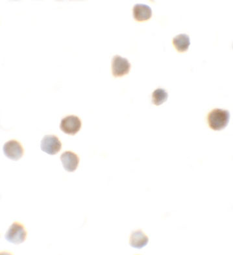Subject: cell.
Segmentation results:
<instances>
[{
	"label": "cell",
	"instance_id": "cell-7",
	"mask_svg": "<svg viewBox=\"0 0 233 255\" xmlns=\"http://www.w3.org/2000/svg\"><path fill=\"white\" fill-rule=\"evenodd\" d=\"M60 161L66 171L69 172H74L77 169L79 163V157L76 153L66 151L60 156Z\"/></svg>",
	"mask_w": 233,
	"mask_h": 255
},
{
	"label": "cell",
	"instance_id": "cell-5",
	"mask_svg": "<svg viewBox=\"0 0 233 255\" xmlns=\"http://www.w3.org/2000/svg\"><path fill=\"white\" fill-rule=\"evenodd\" d=\"M131 65L127 58L114 56L112 61V73L114 77H121L128 74Z\"/></svg>",
	"mask_w": 233,
	"mask_h": 255
},
{
	"label": "cell",
	"instance_id": "cell-8",
	"mask_svg": "<svg viewBox=\"0 0 233 255\" xmlns=\"http://www.w3.org/2000/svg\"><path fill=\"white\" fill-rule=\"evenodd\" d=\"M133 13L134 19L139 22L148 20L152 16V8L145 4H136L134 6Z\"/></svg>",
	"mask_w": 233,
	"mask_h": 255
},
{
	"label": "cell",
	"instance_id": "cell-11",
	"mask_svg": "<svg viewBox=\"0 0 233 255\" xmlns=\"http://www.w3.org/2000/svg\"><path fill=\"white\" fill-rule=\"evenodd\" d=\"M168 97V94L166 90L159 88L152 94V102L155 105L160 106L167 101Z\"/></svg>",
	"mask_w": 233,
	"mask_h": 255
},
{
	"label": "cell",
	"instance_id": "cell-1",
	"mask_svg": "<svg viewBox=\"0 0 233 255\" xmlns=\"http://www.w3.org/2000/svg\"><path fill=\"white\" fill-rule=\"evenodd\" d=\"M230 120V113L228 110L216 109L209 114L207 121L209 127L213 130L220 131L228 126Z\"/></svg>",
	"mask_w": 233,
	"mask_h": 255
},
{
	"label": "cell",
	"instance_id": "cell-6",
	"mask_svg": "<svg viewBox=\"0 0 233 255\" xmlns=\"http://www.w3.org/2000/svg\"><path fill=\"white\" fill-rule=\"evenodd\" d=\"M4 154L7 158L18 161L23 155V148L20 142L16 140H8L3 146Z\"/></svg>",
	"mask_w": 233,
	"mask_h": 255
},
{
	"label": "cell",
	"instance_id": "cell-9",
	"mask_svg": "<svg viewBox=\"0 0 233 255\" xmlns=\"http://www.w3.org/2000/svg\"><path fill=\"white\" fill-rule=\"evenodd\" d=\"M149 243L148 237L141 230L136 231L131 235L129 244L136 249H142Z\"/></svg>",
	"mask_w": 233,
	"mask_h": 255
},
{
	"label": "cell",
	"instance_id": "cell-2",
	"mask_svg": "<svg viewBox=\"0 0 233 255\" xmlns=\"http://www.w3.org/2000/svg\"><path fill=\"white\" fill-rule=\"evenodd\" d=\"M27 232L24 226L18 222H14L5 235L6 241L16 245L25 242Z\"/></svg>",
	"mask_w": 233,
	"mask_h": 255
},
{
	"label": "cell",
	"instance_id": "cell-4",
	"mask_svg": "<svg viewBox=\"0 0 233 255\" xmlns=\"http://www.w3.org/2000/svg\"><path fill=\"white\" fill-rule=\"evenodd\" d=\"M81 121L78 117L68 116L62 119L60 122V128L68 135H74L80 130Z\"/></svg>",
	"mask_w": 233,
	"mask_h": 255
},
{
	"label": "cell",
	"instance_id": "cell-3",
	"mask_svg": "<svg viewBox=\"0 0 233 255\" xmlns=\"http://www.w3.org/2000/svg\"><path fill=\"white\" fill-rule=\"evenodd\" d=\"M62 143L59 138L54 135H46L41 140L40 148L47 154L56 155L61 150Z\"/></svg>",
	"mask_w": 233,
	"mask_h": 255
},
{
	"label": "cell",
	"instance_id": "cell-10",
	"mask_svg": "<svg viewBox=\"0 0 233 255\" xmlns=\"http://www.w3.org/2000/svg\"><path fill=\"white\" fill-rule=\"evenodd\" d=\"M173 44L177 51L180 53H184L189 49L191 40L186 34H179L173 39Z\"/></svg>",
	"mask_w": 233,
	"mask_h": 255
}]
</instances>
